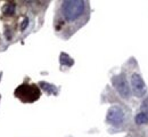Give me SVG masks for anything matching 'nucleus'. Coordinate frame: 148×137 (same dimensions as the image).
Segmentation results:
<instances>
[{"label":"nucleus","mask_w":148,"mask_h":137,"mask_svg":"<svg viewBox=\"0 0 148 137\" xmlns=\"http://www.w3.org/2000/svg\"><path fill=\"white\" fill-rule=\"evenodd\" d=\"M27 23H29V20H27V19H25L24 22H23V24L21 25V29H22V30H24V29L27 26Z\"/></svg>","instance_id":"obj_10"},{"label":"nucleus","mask_w":148,"mask_h":137,"mask_svg":"<svg viewBox=\"0 0 148 137\" xmlns=\"http://www.w3.org/2000/svg\"><path fill=\"white\" fill-rule=\"evenodd\" d=\"M22 93V95H19L18 97L21 99H24L26 102H32L36 101L39 97V90L37 87L34 86H29V85H24L21 86L18 89L16 90V94Z\"/></svg>","instance_id":"obj_5"},{"label":"nucleus","mask_w":148,"mask_h":137,"mask_svg":"<svg viewBox=\"0 0 148 137\" xmlns=\"http://www.w3.org/2000/svg\"><path fill=\"white\" fill-rule=\"evenodd\" d=\"M134 121L137 125H146L148 123V99H146L141 107H140V112L137 113V116L134 117Z\"/></svg>","instance_id":"obj_6"},{"label":"nucleus","mask_w":148,"mask_h":137,"mask_svg":"<svg viewBox=\"0 0 148 137\" xmlns=\"http://www.w3.org/2000/svg\"><path fill=\"white\" fill-rule=\"evenodd\" d=\"M62 15L67 22L77 21L86 12V2L83 0H66L62 2Z\"/></svg>","instance_id":"obj_1"},{"label":"nucleus","mask_w":148,"mask_h":137,"mask_svg":"<svg viewBox=\"0 0 148 137\" xmlns=\"http://www.w3.org/2000/svg\"><path fill=\"white\" fill-rule=\"evenodd\" d=\"M113 86L115 90L119 93V95L124 99H128L131 96V88H130L129 82L127 81V78L124 74H117L112 79Z\"/></svg>","instance_id":"obj_2"},{"label":"nucleus","mask_w":148,"mask_h":137,"mask_svg":"<svg viewBox=\"0 0 148 137\" xmlns=\"http://www.w3.org/2000/svg\"><path fill=\"white\" fill-rule=\"evenodd\" d=\"M125 120V113L124 110L119 106V105H114L108 110L107 114H106V121L107 123H110L114 127H117L120 125H122Z\"/></svg>","instance_id":"obj_3"},{"label":"nucleus","mask_w":148,"mask_h":137,"mask_svg":"<svg viewBox=\"0 0 148 137\" xmlns=\"http://www.w3.org/2000/svg\"><path fill=\"white\" fill-rule=\"evenodd\" d=\"M40 86H41V88H42L45 92H47V93H56V88L53 85H49L48 82H41Z\"/></svg>","instance_id":"obj_8"},{"label":"nucleus","mask_w":148,"mask_h":137,"mask_svg":"<svg viewBox=\"0 0 148 137\" xmlns=\"http://www.w3.org/2000/svg\"><path fill=\"white\" fill-rule=\"evenodd\" d=\"M3 13H5L6 15H12V14L14 13V6H13V5H7V6H6V9L3 10Z\"/></svg>","instance_id":"obj_9"},{"label":"nucleus","mask_w":148,"mask_h":137,"mask_svg":"<svg viewBox=\"0 0 148 137\" xmlns=\"http://www.w3.org/2000/svg\"><path fill=\"white\" fill-rule=\"evenodd\" d=\"M130 88H131V92L133 93V95L136 97H143L147 92V87H146L144 79L137 72L132 73V76H131Z\"/></svg>","instance_id":"obj_4"},{"label":"nucleus","mask_w":148,"mask_h":137,"mask_svg":"<svg viewBox=\"0 0 148 137\" xmlns=\"http://www.w3.org/2000/svg\"><path fill=\"white\" fill-rule=\"evenodd\" d=\"M60 64L62 65H67V66H71V65H73V59H71L69 55H66V54H62L60 55Z\"/></svg>","instance_id":"obj_7"}]
</instances>
